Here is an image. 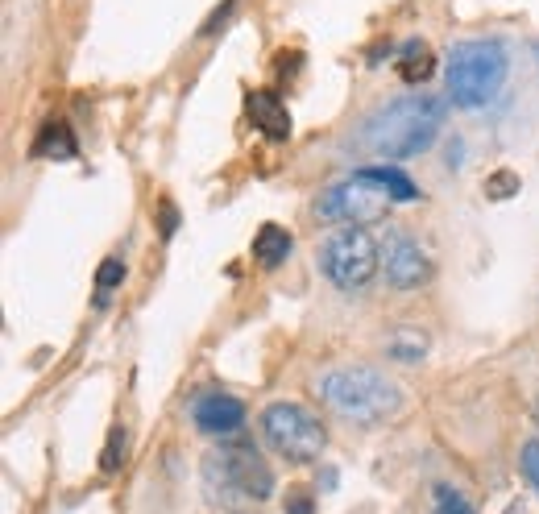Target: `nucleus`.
Listing matches in <instances>:
<instances>
[{
  "label": "nucleus",
  "mask_w": 539,
  "mask_h": 514,
  "mask_svg": "<svg viewBox=\"0 0 539 514\" xmlns=\"http://www.w3.org/2000/svg\"><path fill=\"white\" fill-rule=\"evenodd\" d=\"M444 129V100L436 96H403L386 108L370 112L357 129V141L382 158H419L432 150V141Z\"/></svg>",
  "instance_id": "1"
},
{
  "label": "nucleus",
  "mask_w": 539,
  "mask_h": 514,
  "mask_svg": "<svg viewBox=\"0 0 539 514\" xmlns=\"http://www.w3.org/2000/svg\"><path fill=\"white\" fill-rule=\"evenodd\" d=\"M320 398L349 423H382L399 415L403 394L390 378H382L370 365H340L320 378Z\"/></svg>",
  "instance_id": "2"
},
{
  "label": "nucleus",
  "mask_w": 539,
  "mask_h": 514,
  "mask_svg": "<svg viewBox=\"0 0 539 514\" xmlns=\"http://www.w3.org/2000/svg\"><path fill=\"white\" fill-rule=\"evenodd\" d=\"M506 71H510V54L502 42H494V38L457 42L448 54V71H444L448 100L457 108H486L498 100Z\"/></svg>",
  "instance_id": "3"
},
{
  "label": "nucleus",
  "mask_w": 539,
  "mask_h": 514,
  "mask_svg": "<svg viewBox=\"0 0 539 514\" xmlns=\"http://www.w3.org/2000/svg\"><path fill=\"white\" fill-rule=\"evenodd\" d=\"M204 481L208 494L220 502H266L274 498V473L258 456L253 444H220L204 456Z\"/></svg>",
  "instance_id": "4"
},
{
  "label": "nucleus",
  "mask_w": 539,
  "mask_h": 514,
  "mask_svg": "<svg viewBox=\"0 0 539 514\" xmlns=\"http://www.w3.org/2000/svg\"><path fill=\"white\" fill-rule=\"evenodd\" d=\"M382 266V245L370 237V228H332L320 245V270L332 287L361 291Z\"/></svg>",
  "instance_id": "5"
},
{
  "label": "nucleus",
  "mask_w": 539,
  "mask_h": 514,
  "mask_svg": "<svg viewBox=\"0 0 539 514\" xmlns=\"http://www.w3.org/2000/svg\"><path fill=\"white\" fill-rule=\"evenodd\" d=\"M262 436L282 461H291V465L320 461V452L328 444L324 423L299 403H270L262 411Z\"/></svg>",
  "instance_id": "6"
},
{
  "label": "nucleus",
  "mask_w": 539,
  "mask_h": 514,
  "mask_svg": "<svg viewBox=\"0 0 539 514\" xmlns=\"http://www.w3.org/2000/svg\"><path fill=\"white\" fill-rule=\"evenodd\" d=\"M386 204H390V195L378 183L353 175L349 183H336L320 195L316 216L324 224H336V228H365L370 220H378L386 212Z\"/></svg>",
  "instance_id": "7"
},
{
  "label": "nucleus",
  "mask_w": 539,
  "mask_h": 514,
  "mask_svg": "<svg viewBox=\"0 0 539 514\" xmlns=\"http://www.w3.org/2000/svg\"><path fill=\"white\" fill-rule=\"evenodd\" d=\"M382 266L394 291H419L428 287L432 278V257L419 241H411L407 233H390L382 245Z\"/></svg>",
  "instance_id": "8"
},
{
  "label": "nucleus",
  "mask_w": 539,
  "mask_h": 514,
  "mask_svg": "<svg viewBox=\"0 0 539 514\" xmlns=\"http://www.w3.org/2000/svg\"><path fill=\"white\" fill-rule=\"evenodd\" d=\"M191 419H195V427H200V432L224 440V436H237L241 427H245V403H241V398H233V394L212 390V394L195 398Z\"/></svg>",
  "instance_id": "9"
},
{
  "label": "nucleus",
  "mask_w": 539,
  "mask_h": 514,
  "mask_svg": "<svg viewBox=\"0 0 539 514\" xmlns=\"http://www.w3.org/2000/svg\"><path fill=\"white\" fill-rule=\"evenodd\" d=\"M245 112H249L253 129L266 133L270 141H287L291 137V112H287V104L278 100V92H270V88L249 92L245 96Z\"/></svg>",
  "instance_id": "10"
},
{
  "label": "nucleus",
  "mask_w": 539,
  "mask_h": 514,
  "mask_svg": "<svg viewBox=\"0 0 539 514\" xmlns=\"http://www.w3.org/2000/svg\"><path fill=\"white\" fill-rule=\"evenodd\" d=\"M30 154H34V158H54V162H71V158L79 154L71 125H67V121H59V117H54V121H46V125H42V133L34 137Z\"/></svg>",
  "instance_id": "11"
},
{
  "label": "nucleus",
  "mask_w": 539,
  "mask_h": 514,
  "mask_svg": "<svg viewBox=\"0 0 539 514\" xmlns=\"http://www.w3.org/2000/svg\"><path fill=\"white\" fill-rule=\"evenodd\" d=\"M291 249H295V237H291L282 224H262L258 237H253V257H258L266 270H274V266L287 262Z\"/></svg>",
  "instance_id": "12"
},
{
  "label": "nucleus",
  "mask_w": 539,
  "mask_h": 514,
  "mask_svg": "<svg viewBox=\"0 0 539 514\" xmlns=\"http://www.w3.org/2000/svg\"><path fill=\"white\" fill-rule=\"evenodd\" d=\"M357 175L378 183L390 199H399V204H411V199H419V187L403 175V170H394V166H365V170H357Z\"/></svg>",
  "instance_id": "13"
},
{
  "label": "nucleus",
  "mask_w": 539,
  "mask_h": 514,
  "mask_svg": "<svg viewBox=\"0 0 539 514\" xmlns=\"http://www.w3.org/2000/svg\"><path fill=\"white\" fill-rule=\"evenodd\" d=\"M436 71V54H432V46L428 42H407L403 46V54H399V75H403V83H423Z\"/></svg>",
  "instance_id": "14"
},
{
  "label": "nucleus",
  "mask_w": 539,
  "mask_h": 514,
  "mask_svg": "<svg viewBox=\"0 0 539 514\" xmlns=\"http://www.w3.org/2000/svg\"><path fill=\"white\" fill-rule=\"evenodd\" d=\"M386 353H390L394 361H419L423 353H428V336H423V332H415V328H399V332L390 336Z\"/></svg>",
  "instance_id": "15"
},
{
  "label": "nucleus",
  "mask_w": 539,
  "mask_h": 514,
  "mask_svg": "<svg viewBox=\"0 0 539 514\" xmlns=\"http://www.w3.org/2000/svg\"><path fill=\"white\" fill-rule=\"evenodd\" d=\"M125 448H129V432L117 423L108 432V444H104V456H100V469L104 473H121V465H125Z\"/></svg>",
  "instance_id": "16"
},
{
  "label": "nucleus",
  "mask_w": 539,
  "mask_h": 514,
  "mask_svg": "<svg viewBox=\"0 0 539 514\" xmlns=\"http://www.w3.org/2000/svg\"><path fill=\"white\" fill-rule=\"evenodd\" d=\"M121 282H125V262H121V257H104L100 270H96V295H100V303L117 291Z\"/></svg>",
  "instance_id": "17"
},
{
  "label": "nucleus",
  "mask_w": 539,
  "mask_h": 514,
  "mask_svg": "<svg viewBox=\"0 0 539 514\" xmlns=\"http://www.w3.org/2000/svg\"><path fill=\"white\" fill-rule=\"evenodd\" d=\"M515 191H519V175H515V170H494V175L486 179V195L490 199H510Z\"/></svg>",
  "instance_id": "18"
},
{
  "label": "nucleus",
  "mask_w": 539,
  "mask_h": 514,
  "mask_svg": "<svg viewBox=\"0 0 539 514\" xmlns=\"http://www.w3.org/2000/svg\"><path fill=\"white\" fill-rule=\"evenodd\" d=\"M436 514H473L469 502L457 494V490H448V485H436Z\"/></svg>",
  "instance_id": "19"
},
{
  "label": "nucleus",
  "mask_w": 539,
  "mask_h": 514,
  "mask_svg": "<svg viewBox=\"0 0 539 514\" xmlns=\"http://www.w3.org/2000/svg\"><path fill=\"white\" fill-rule=\"evenodd\" d=\"M519 461H523V477L531 481V490L539 494V440H527V444H523Z\"/></svg>",
  "instance_id": "20"
},
{
  "label": "nucleus",
  "mask_w": 539,
  "mask_h": 514,
  "mask_svg": "<svg viewBox=\"0 0 539 514\" xmlns=\"http://www.w3.org/2000/svg\"><path fill=\"white\" fill-rule=\"evenodd\" d=\"M311 506H316V502H311V494L303 490V485L287 490V502H282V510H287V514H311Z\"/></svg>",
  "instance_id": "21"
},
{
  "label": "nucleus",
  "mask_w": 539,
  "mask_h": 514,
  "mask_svg": "<svg viewBox=\"0 0 539 514\" xmlns=\"http://www.w3.org/2000/svg\"><path fill=\"white\" fill-rule=\"evenodd\" d=\"M158 228H162V237H175V228H179V212L170 199H162L158 204Z\"/></svg>",
  "instance_id": "22"
},
{
  "label": "nucleus",
  "mask_w": 539,
  "mask_h": 514,
  "mask_svg": "<svg viewBox=\"0 0 539 514\" xmlns=\"http://www.w3.org/2000/svg\"><path fill=\"white\" fill-rule=\"evenodd\" d=\"M320 481H324V490H336V469H324Z\"/></svg>",
  "instance_id": "23"
},
{
  "label": "nucleus",
  "mask_w": 539,
  "mask_h": 514,
  "mask_svg": "<svg viewBox=\"0 0 539 514\" xmlns=\"http://www.w3.org/2000/svg\"><path fill=\"white\" fill-rule=\"evenodd\" d=\"M535 419H539V403H535Z\"/></svg>",
  "instance_id": "24"
}]
</instances>
